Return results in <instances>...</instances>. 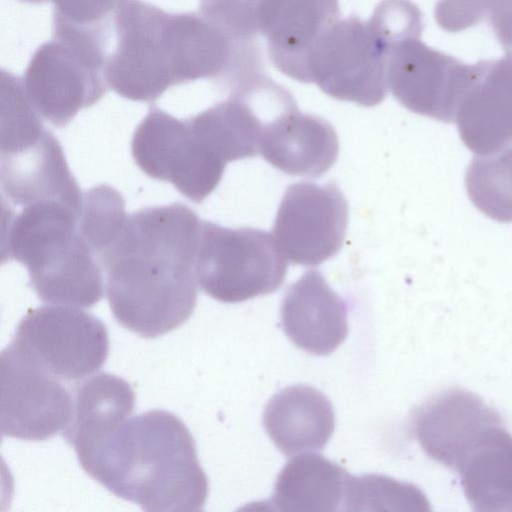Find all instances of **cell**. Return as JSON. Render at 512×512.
Instances as JSON below:
<instances>
[{
  "mask_svg": "<svg viewBox=\"0 0 512 512\" xmlns=\"http://www.w3.org/2000/svg\"><path fill=\"white\" fill-rule=\"evenodd\" d=\"M202 220L182 203L128 216L99 256L116 321L144 338L184 324L197 302L196 255Z\"/></svg>",
  "mask_w": 512,
  "mask_h": 512,
  "instance_id": "6da1fadb",
  "label": "cell"
},
{
  "mask_svg": "<svg viewBox=\"0 0 512 512\" xmlns=\"http://www.w3.org/2000/svg\"><path fill=\"white\" fill-rule=\"evenodd\" d=\"M78 461L107 490L144 511H201L208 497L195 440L165 410L130 416Z\"/></svg>",
  "mask_w": 512,
  "mask_h": 512,
  "instance_id": "7a4b0ae2",
  "label": "cell"
},
{
  "mask_svg": "<svg viewBox=\"0 0 512 512\" xmlns=\"http://www.w3.org/2000/svg\"><path fill=\"white\" fill-rule=\"evenodd\" d=\"M229 44L200 12L168 13L141 0H128L114 18L104 74L121 97L153 102L172 86L217 79Z\"/></svg>",
  "mask_w": 512,
  "mask_h": 512,
  "instance_id": "3957f363",
  "label": "cell"
},
{
  "mask_svg": "<svg viewBox=\"0 0 512 512\" xmlns=\"http://www.w3.org/2000/svg\"><path fill=\"white\" fill-rule=\"evenodd\" d=\"M3 210L2 260L26 266L43 302L89 308L104 292L103 269L78 229L80 210L49 200Z\"/></svg>",
  "mask_w": 512,
  "mask_h": 512,
  "instance_id": "277c9868",
  "label": "cell"
},
{
  "mask_svg": "<svg viewBox=\"0 0 512 512\" xmlns=\"http://www.w3.org/2000/svg\"><path fill=\"white\" fill-rule=\"evenodd\" d=\"M1 187L16 206L55 200L80 210L83 194L61 144L23 98L1 106Z\"/></svg>",
  "mask_w": 512,
  "mask_h": 512,
  "instance_id": "5b68a950",
  "label": "cell"
},
{
  "mask_svg": "<svg viewBox=\"0 0 512 512\" xmlns=\"http://www.w3.org/2000/svg\"><path fill=\"white\" fill-rule=\"evenodd\" d=\"M287 263L273 234L201 222L196 278L217 301L238 303L274 292L285 279Z\"/></svg>",
  "mask_w": 512,
  "mask_h": 512,
  "instance_id": "8992f818",
  "label": "cell"
},
{
  "mask_svg": "<svg viewBox=\"0 0 512 512\" xmlns=\"http://www.w3.org/2000/svg\"><path fill=\"white\" fill-rule=\"evenodd\" d=\"M391 46L370 18L339 19L312 47L307 59V83H315L335 99L376 106L389 90Z\"/></svg>",
  "mask_w": 512,
  "mask_h": 512,
  "instance_id": "52a82bcc",
  "label": "cell"
},
{
  "mask_svg": "<svg viewBox=\"0 0 512 512\" xmlns=\"http://www.w3.org/2000/svg\"><path fill=\"white\" fill-rule=\"evenodd\" d=\"M106 54L81 40L53 38L32 55L21 78L25 95L42 119L60 128L107 92Z\"/></svg>",
  "mask_w": 512,
  "mask_h": 512,
  "instance_id": "ba28073f",
  "label": "cell"
},
{
  "mask_svg": "<svg viewBox=\"0 0 512 512\" xmlns=\"http://www.w3.org/2000/svg\"><path fill=\"white\" fill-rule=\"evenodd\" d=\"M12 343L64 382L98 371L109 353L105 324L79 307L45 305L19 321Z\"/></svg>",
  "mask_w": 512,
  "mask_h": 512,
  "instance_id": "9c48e42d",
  "label": "cell"
},
{
  "mask_svg": "<svg viewBox=\"0 0 512 512\" xmlns=\"http://www.w3.org/2000/svg\"><path fill=\"white\" fill-rule=\"evenodd\" d=\"M131 152L149 177L170 182L186 198L201 203L218 186L226 162L180 120L151 106L136 128Z\"/></svg>",
  "mask_w": 512,
  "mask_h": 512,
  "instance_id": "30bf717a",
  "label": "cell"
},
{
  "mask_svg": "<svg viewBox=\"0 0 512 512\" xmlns=\"http://www.w3.org/2000/svg\"><path fill=\"white\" fill-rule=\"evenodd\" d=\"M2 436L44 441L63 432L73 395L24 350L10 342L0 355Z\"/></svg>",
  "mask_w": 512,
  "mask_h": 512,
  "instance_id": "8fae6325",
  "label": "cell"
},
{
  "mask_svg": "<svg viewBox=\"0 0 512 512\" xmlns=\"http://www.w3.org/2000/svg\"><path fill=\"white\" fill-rule=\"evenodd\" d=\"M420 37L404 38L390 48L388 87L408 110L445 123L455 122L476 65L430 48Z\"/></svg>",
  "mask_w": 512,
  "mask_h": 512,
  "instance_id": "7c38bea8",
  "label": "cell"
},
{
  "mask_svg": "<svg viewBox=\"0 0 512 512\" xmlns=\"http://www.w3.org/2000/svg\"><path fill=\"white\" fill-rule=\"evenodd\" d=\"M347 222V201L335 183L298 182L287 188L272 234L288 261L316 266L338 253Z\"/></svg>",
  "mask_w": 512,
  "mask_h": 512,
  "instance_id": "4fadbf2b",
  "label": "cell"
},
{
  "mask_svg": "<svg viewBox=\"0 0 512 512\" xmlns=\"http://www.w3.org/2000/svg\"><path fill=\"white\" fill-rule=\"evenodd\" d=\"M503 423L494 408L462 388L435 394L412 418L413 433L424 452L455 471L478 440Z\"/></svg>",
  "mask_w": 512,
  "mask_h": 512,
  "instance_id": "5bb4252c",
  "label": "cell"
},
{
  "mask_svg": "<svg viewBox=\"0 0 512 512\" xmlns=\"http://www.w3.org/2000/svg\"><path fill=\"white\" fill-rule=\"evenodd\" d=\"M339 15L338 0H257L254 25L266 41L274 66L307 83L308 55Z\"/></svg>",
  "mask_w": 512,
  "mask_h": 512,
  "instance_id": "9a60e30c",
  "label": "cell"
},
{
  "mask_svg": "<svg viewBox=\"0 0 512 512\" xmlns=\"http://www.w3.org/2000/svg\"><path fill=\"white\" fill-rule=\"evenodd\" d=\"M475 65L455 122L466 147L486 155L512 144V55Z\"/></svg>",
  "mask_w": 512,
  "mask_h": 512,
  "instance_id": "2e32d148",
  "label": "cell"
},
{
  "mask_svg": "<svg viewBox=\"0 0 512 512\" xmlns=\"http://www.w3.org/2000/svg\"><path fill=\"white\" fill-rule=\"evenodd\" d=\"M281 324L286 336L300 349L328 355L348 333L345 302L318 270H309L286 291L281 303Z\"/></svg>",
  "mask_w": 512,
  "mask_h": 512,
  "instance_id": "e0dca14e",
  "label": "cell"
},
{
  "mask_svg": "<svg viewBox=\"0 0 512 512\" xmlns=\"http://www.w3.org/2000/svg\"><path fill=\"white\" fill-rule=\"evenodd\" d=\"M338 151V137L331 124L300 112L298 107L267 122L259 142L263 158L293 176H322L336 162Z\"/></svg>",
  "mask_w": 512,
  "mask_h": 512,
  "instance_id": "ac0fdd59",
  "label": "cell"
},
{
  "mask_svg": "<svg viewBox=\"0 0 512 512\" xmlns=\"http://www.w3.org/2000/svg\"><path fill=\"white\" fill-rule=\"evenodd\" d=\"M263 424L277 448L292 456L322 450L334 431L335 415L329 399L319 390L295 385L269 400Z\"/></svg>",
  "mask_w": 512,
  "mask_h": 512,
  "instance_id": "d6986e66",
  "label": "cell"
},
{
  "mask_svg": "<svg viewBox=\"0 0 512 512\" xmlns=\"http://www.w3.org/2000/svg\"><path fill=\"white\" fill-rule=\"evenodd\" d=\"M135 406L130 384L110 373H99L73 388V413L62 432L78 460L128 419Z\"/></svg>",
  "mask_w": 512,
  "mask_h": 512,
  "instance_id": "ffe728a7",
  "label": "cell"
},
{
  "mask_svg": "<svg viewBox=\"0 0 512 512\" xmlns=\"http://www.w3.org/2000/svg\"><path fill=\"white\" fill-rule=\"evenodd\" d=\"M350 476L320 454L301 453L280 471L269 504L279 511H343Z\"/></svg>",
  "mask_w": 512,
  "mask_h": 512,
  "instance_id": "44dd1931",
  "label": "cell"
},
{
  "mask_svg": "<svg viewBox=\"0 0 512 512\" xmlns=\"http://www.w3.org/2000/svg\"><path fill=\"white\" fill-rule=\"evenodd\" d=\"M456 471L475 511L512 512V435L503 424L489 429Z\"/></svg>",
  "mask_w": 512,
  "mask_h": 512,
  "instance_id": "7402d4cb",
  "label": "cell"
},
{
  "mask_svg": "<svg viewBox=\"0 0 512 512\" xmlns=\"http://www.w3.org/2000/svg\"><path fill=\"white\" fill-rule=\"evenodd\" d=\"M465 184L479 211L495 221L512 222V144L476 155L467 168Z\"/></svg>",
  "mask_w": 512,
  "mask_h": 512,
  "instance_id": "603a6c76",
  "label": "cell"
},
{
  "mask_svg": "<svg viewBox=\"0 0 512 512\" xmlns=\"http://www.w3.org/2000/svg\"><path fill=\"white\" fill-rule=\"evenodd\" d=\"M127 218L123 197L113 187L99 184L83 194L78 229L97 261L116 239Z\"/></svg>",
  "mask_w": 512,
  "mask_h": 512,
  "instance_id": "cb8c5ba5",
  "label": "cell"
},
{
  "mask_svg": "<svg viewBox=\"0 0 512 512\" xmlns=\"http://www.w3.org/2000/svg\"><path fill=\"white\" fill-rule=\"evenodd\" d=\"M427 504L421 491L411 484L366 474L350 476L343 511L421 510Z\"/></svg>",
  "mask_w": 512,
  "mask_h": 512,
  "instance_id": "d4e9b609",
  "label": "cell"
},
{
  "mask_svg": "<svg viewBox=\"0 0 512 512\" xmlns=\"http://www.w3.org/2000/svg\"><path fill=\"white\" fill-rule=\"evenodd\" d=\"M53 2V25L91 31L106 40L113 33L117 11L128 0H20L23 3Z\"/></svg>",
  "mask_w": 512,
  "mask_h": 512,
  "instance_id": "484cf974",
  "label": "cell"
},
{
  "mask_svg": "<svg viewBox=\"0 0 512 512\" xmlns=\"http://www.w3.org/2000/svg\"><path fill=\"white\" fill-rule=\"evenodd\" d=\"M257 0H200V13L231 33L255 37L254 7Z\"/></svg>",
  "mask_w": 512,
  "mask_h": 512,
  "instance_id": "4316f807",
  "label": "cell"
}]
</instances>
